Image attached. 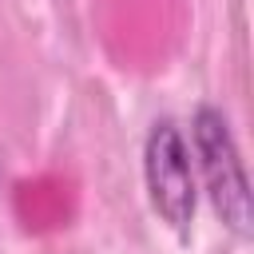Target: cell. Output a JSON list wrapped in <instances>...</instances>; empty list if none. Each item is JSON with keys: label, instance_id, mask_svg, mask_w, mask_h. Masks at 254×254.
<instances>
[{"label": "cell", "instance_id": "1", "mask_svg": "<svg viewBox=\"0 0 254 254\" xmlns=\"http://www.w3.org/2000/svg\"><path fill=\"white\" fill-rule=\"evenodd\" d=\"M190 143H194V155H198V167H202V179H206V194H210L218 218L234 234L246 238L250 218H254L250 183H246V171H242L226 115L218 107H198L194 119H190Z\"/></svg>", "mask_w": 254, "mask_h": 254}, {"label": "cell", "instance_id": "2", "mask_svg": "<svg viewBox=\"0 0 254 254\" xmlns=\"http://www.w3.org/2000/svg\"><path fill=\"white\" fill-rule=\"evenodd\" d=\"M143 175H147V190H151L155 214L171 230L187 234V226L194 218V175H190L183 131L171 119L151 127L147 151H143Z\"/></svg>", "mask_w": 254, "mask_h": 254}]
</instances>
